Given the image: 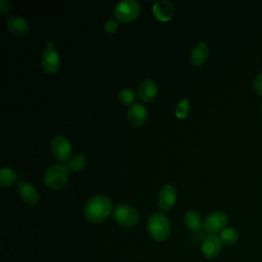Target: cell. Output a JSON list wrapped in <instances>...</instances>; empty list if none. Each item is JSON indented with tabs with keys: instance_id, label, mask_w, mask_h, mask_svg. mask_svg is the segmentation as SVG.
I'll use <instances>...</instances> for the list:
<instances>
[{
	"instance_id": "cell-9",
	"label": "cell",
	"mask_w": 262,
	"mask_h": 262,
	"mask_svg": "<svg viewBox=\"0 0 262 262\" xmlns=\"http://www.w3.org/2000/svg\"><path fill=\"white\" fill-rule=\"evenodd\" d=\"M222 241L217 234H208L202 243V253L207 259L217 258L222 251Z\"/></svg>"
},
{
	"instance_id": "cell-25",
	"label": "cell",
	"mask_w": 262,
	"mask_h": 262,
	"mask_svg": "<svg viewBox=\"0 0 262 262\" xmlns=\"http://www.w3.org/2000/svg\"><path fill=\"white\" fill-rule=\"evenodd\" d=\"M10 11V2L7 0H0V12L3 15L8 14Z\"/></svg>"
},
{
	"instance_id": "cell-15",
	"label": "cell",
	"mask_w": 262,
	"mask_h": 262,
	"mask_svg": "<svg viewBox=\"0 0 262 262\" xmlns=\"http://www.w3.org/2000/svg\"><path fill=\"white\" fill-rule=\"evenodd\" d=\"M158 93V85L152 79H145L139 85L137 89L138 97L144 101L148 102L152 100Z\"/></svg>"
},
{
	"instance_id": "cell-2",
	"label": "cell",
	"mask_w": 262,
	"mask_h": 262,
	"mask_svg": "<svg viewBox=\"0 0 262 262\" xmlns=\"http://www.w3.org/2000/svg\"><path fill=\"white\" fill-rule=\"evenodd\" d=\"M147 231L156 242H164L170 234V221L163 213H155L147 220Z\"/></svg>"
},
{
	"instance_id": "cell-23",
	"label": "cell",
	"mask_w": 262,
	"mask_h": 262,
	"mask_svg": "<svg viewBox=\"0 0 262 262\" xmlns=\"http://www.w3.org/2000/svg\"><path fill=\"white\" fill-rule=\"evenodd\" d=\"M119 29V24L116 19L114 18H108L104 25H103V30L106 34L108 35H112V34H115Z\"/></svg>"
},
{
	"instance_id": "cell-3",
	"label": "cell",
	"mask_w": 262,
	"mask_h": 262,
	"mask_svg": "<svg viewBox=\"0 0 262 262\" xmlns=\"http://www.w3.org/2000/svg\"><path fill=\"white\" fill-rule=\"evenodd\" d=\"M68 179L69 170L61 164H53L49 166L44 174L45 185L52 190L61 189L67 184Z\"/></svg>"
},
{
	"instance_id": "cell-16",
	"label": "cell",
	"mask_w": 262,
	"mask_h": 262,
	"mask_svg": "<svg viewBox=\"0 0 262 262\" xmlns=\"http://www.w3.org/2000/svg\"><path fill=\"white\" fill-rule=\"evenodd\" d=\"M209 55V48L206 42H199L190 51V62L195 67L203 66Z\"/></svg>"
},
{
	"instance_id": "cell-6",
	"label": "cell",
	"mask_w": 262,
	"mask_h": 262,
	"mask_svg": "<svg viewBox=\"0 0 262 262\" xmlns=\"http://www.w3.org/2000/svg\"><path fill=\"white\" fill-rule=\"evenodd\" d=\"M41 66L47 74H55L59 69V54L54 48V44L52 42H48L46 44V48L42 52Z\"/></svg>"
},
{
	"instance_id": "cell-7",
	"label": "cell",
	"mask_w": 262,
	"mask_h": 262,
	"mask_svg": "<svg viewBox=\"0 0 262 262\" xmlns=\"http://www.w3.org/2000/svg\"><path fill=\"white\" fill-rule=\"evenodd\" d=\"M51 152L59 162H68L72 157V144L63 135H56L51 141Z\"/></svg>"
},
{
	"instance_id": "cell-4",
	"label": "cell",
	"mask_w": 262,
	"mask_h": 262,
	"mask_svg": "<svg viewBox=\"0 0 262 262\" xmlns=\"http://www.w3.org/2000/svg\"><path fill=\"white\" fill-rule=\"evenodd\" d=\"M114 220L121 226L133 227L139 220L137 210L127 204H119L113 211Z\"/></svg>"
},
{
	"instance_id": "cell-22",
	"label": "cell",
	"mask_w": 262,
	"mask_h": 262,
	"mask_svg": "<svg viewBox=\"0 0 262 262\" xmlns=\"http://www.w3.org/2000/svg\"><path fill=\"white\" fill-rule=\"evenodd\" d=\"M189 100L186 97H183L175 107V116L178 119H185L189 113Z\"/></svg>"
},
{
	"instance_id": "cell-14",
	"label": "cell",
	"mask_w": 262,
	"mask_h": 262,
	"mask_svg": "<svg viewBox=\"0 0 262 262\" xmlns=\"http://www.w3.org/2000/svg\"><path fill=\"white\" fill-rule=\"evenodd\" d=\"M146 119L147 111L145 106L140 103H133L127 111V120L134 127L142 126Z\"/></svg>"
},
{
	"instance_id": "cell-5",
	"label": "cell",
	"mask_w": 262,
	"mask_h": 262,
	"mask_svg": "<svg viewBox=\"0 0 262 262\" xmlns=\"http://www.w3.org/2000/svg\"><path fill=\"white\" fill-rule=\"evenodd\" d=\"M140 14V5L135 0H123L114 8L115 17L122 23H130Z\"/></svg>"
},
{
	"instance_id": "cell-18",
	"label": "cell",
	"mask_w": 262,
	"mask_h": 262,
	"mask_svg": "<svg viewBox=\"0 0 262 262\" xmlns=\"http://www.w3.org/2000/svg\"><path fill=\"white\" fill-rule=\"evenodd\" d=\"M87 164V159L84 154L73 155L70 160L67 162L66 167L72 172H79L85 168Z\"/></svg>"
},
{
	"instance_id": "cell-19",
	"label": "cell",
	"mask_w": 262,
	"mask_h": 262,
	"mask_svg": "<svg viewBox=\"0 0 262 262\" xmlns=\"http://www.w3.org/2000/svg\"><path fill=\"white\" fill-rule=\"evenodd\" d=\"M17 173L8 167H3L0 170V185L11 186L17 180Z\"/></svg>"
},
{
	"instance_id": "cell-10",
	"label": "cell",
	"mask_w": 262,
	"mask_h": 262,
	"mask_svg": "<svg viewBox=\"0 0 262 262\" xmlns=\"http://www.w3.org/2000/svg\"><path fill=\"white\" fill-rule=\"evenodd\" d=\"M17 192L21 199V201L29 205V206H35L38 204L39 200H40V195L39 192L37 191L36 187L31 184L28 181H19L17 183Z\"/></svg>"
},
{
	"instance_id": "cell-11",
	"label": "cell",
	"mask_w": 262,
	"mask_h": 262,
	"mask_svg": "<svg viewBox=\"0 0 262 262\" xmlns=\"http://www.w3.org/2000/svg\"><path fill=\"white\" fill-rule=\"evenodd\" d=\"M177 198L176 188L172 184L164 185L159 192L158 205L163 211H169L175 204Z\"/></svg>"
},
{
	"instance_id": "cell-17",
	"label": "cell",
	"mask_w": 262,
	"mask_h": 262,
	"mask_svg": "<svg viewBox=\"0 0 262 262\" xmlns=\"http://www.w3.org/2000/svg\"><path fill=\"white\" fill-rule=\"evenodd\" d=\"M184 222L188 229L191 231H198L203 226V220L201 215L194 210H188L184 215Z\"/></svg>"
},
{
	"instance_id": "cell-24",
	"label": "cell",
	"mask_w": 262,
	"mask_h": 262,
	"mask_svg": "<svg viewBox=\"0 0 262 262\" xmlns=\"http://www.w3.org/2000/svg\"><path fill=\"white\" fill-rule=\"evenodd\" d=\"M254 90L258 95L262 96V73L259 74L254 80Z\"/></svg>"
},
{
	"instance_id": "cell-8",
	"label": "cell",
	"mask_w": 262,
	"mask_h": 262,
	"mask_svg": "<svg viewBox=\"0 0 262 262\" xmlns=\"http://www.w3.org/2000/svg\"><path fill=\"white\" fill-rule=\"evenodd\" d=\"M228 222V217L224 212L216 211L209 214L203 221V228L209 234L221 232Z\"/></svg>"
},
{
	"instance_id": "cell-12",
	"label": "cell",
	"mask_w": 262,
	"mask_h": 262,
	"mask_svg": "<svg viewBox=\"0 0 262 262\" xmlns=\"http://www.w3.org/2000/svg\"><path fill=\"white\" fill-rule=\"evenodd\" d=\"M6 28L12 35L19 37L27 36L31 31L30 24L19 15L9 16L6 19Z\"/></svg>"
},
{
	"instance_id": "cell-21",
	"label": "cell",
	"mask_w": 262,
	"mask_h": 262,
	"mask_svg": "<svg viewBox=\"0 0 262 262\" xmlns=\"http://www.w3.org/2000/svg\"><path fill=\"white\" fill-rule=\"evenodd\" d=\"M118 98H119V101L124 104V105H129L134 102L135 100V93L133 91L132 88H129V87H125V88H122L119 92V95H118Z\"/></svg>"
},
{
	"instance_id": "cell-1",
	"label": "cell",
	"mask_w": 262,
	"mask_h": 262,
	"mask_svg": "<svg viewBox=\"0 0 262 262\" xmlns=\"http://www.w3.org/2000/svg\"><path fill=\"white\" fill-rule=\"evenodd\" d=\"M113 211V205L110 199L102 194H96L86 203L84 215L89 222L100 223L104 221Z\"/></svg>"
},
{
	"instance_id": "cell-13",
	"label": "cell",
	"mask_w": 262,
	"mask_h": 262,
	"mask_svg": "<svg viewBox=\"0 0 262 262\" xmlns=\"http://www.w3.org/2000/svg\"><path fill=\"white\" fill-rule=\"evenodd\" d=\"M174 12V5L170 1L160 0L152 5V13L155 17L160 21L170 20L173 17Z\"/></svg>"
},
{
	"instance_id": "cell-26",
	"label": "cell",
	"mask_w": 262,
	"mask_h": 262,
	"mask_svg": "<svg viewBox=\"0 0 262 262\" xmlns=\"http://www.w3.org/2000/svg\"><path fill=\"white\" fill-rule=\"evenodd\" d=\"M261 113H262V105H261Z\"/></svg>"
},
{
	"instance_id": "cell-20",
	"label": "cell",
	"mask_w": 262,
	"mask_h": 262,
	"mask_svg": "<svg viewBox=\"0 0 262 262\" xmlns=\"http://www.w3.org/2000/svg\"><path fill=\"white\" fill-rule=\"evenodd\" d=\"M219 237L225 245H233L238 239V232L233 227H225L221 232Z\"/></svg>"
}]
</instances>
